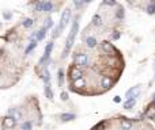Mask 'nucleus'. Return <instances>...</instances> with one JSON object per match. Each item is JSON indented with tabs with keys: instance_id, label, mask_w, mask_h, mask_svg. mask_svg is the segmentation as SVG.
Segmentation results:
<instances>
[{
	"instance_id": "4be33fe9",
	"label": "nucleus",
	"mask_w": 155,
	"mask_h": 130,
	"mask_svg": "<svg viewBox=\"0 0 155 130\" xmlns=\"http://www.w3.org/2000/svg\"><path fill=\"white\" fill-rule=\"evenodd\" d=\"M44 4H45V2H37L34 6V10L37 11V12H42L44 11Z\"/></svg>"
},
{
	"instance_id": "bb28decb",
	"label": "nucleus",
	"mask_w": 155,
	"mask_h": 130,
	"mask_svg": "<svg viewBox=\"0 0 155 130\" xmlns=\"http://www.w3.org/2000/svg\"><path fill=\"white\" fill-rule=\"evenodd\" d=\"M60 34H61V30L59 29V26H57V27H54V29H53V34H52V37H53V38H57Z\"/></svg>"
},
{
	"instance_id": "a878e982",
	"label": "nucleus",
	"mask_w": 155,
	"mask_h": 130,
	"mask_svg": "<svg viewBox=\"0 0 155 130\" xmlns=\"http://www.w3.org/2000/svg\"><path fill=\"white\" fill-rule=\"evenodd\" d=\"M31 127H33L31 122H25V123H22V130H31Z\"/></svg>"
},
{
	"instance_id": "a211bd4d",
	"label": "nucleus",
	"mask_w": 155,
	"mask_h": 130,
	"mask_svg": "<svg viewBox=\"0 0 155 130\" xmlns=\"http://www.w3.org/2000/svg\"><path fill=\"white\" fill-rule=\"evenodd\" d=\"M35 48H37V41L34 39V41H31V42H30V45L26 48V50H25V54H29V53L31 52V50H33V49H35Z\"/></svg>"
},
{
	"instance_id": "4c0bfd02",
	"label": "nucleus",
	"mask_w": 155,
	"mask_h": 130,
	"mask_svg": "<svg viewBox=\"0 0 155 130\" xmlns=\"http://www.w3.org/2000/svg\"><path fill=\"white\" fill-rule=\"evenodd\" d=\"M154 102H155V99H154Z\"/></svg>"
},
{
	"instance_id": "72a5a7b5",
	"label": "nucleus",
	"mask_w": 155,
	"mask_h": 130,
	"mask_svg": "<svg viewBox=\"0 0 155 130\" xmlns=\"http://www.w3.org/2000/svg\"><path fill=\"white\" fill-rule=\"evenodd\" d=\"M3 15H4V19H11V18H12V15H11L10 12H4Z\"/></svg>"
},
{
	"instance_id": "f03ea898",
	"label": "nucleus",
	"mask_w": 155,
	"mask_h": 130,
	"mask_svg": "<svg viewBox=\"0 0 155 130\" xmlns=\"http://www.w3.org/2000/svg\"><path fill=\"white\" fill-rule=\"evenodd\" d=\"M69 18H71V11L67 8V10H64V12L61 14V18H60V23H59V29H60L61 31L65 29V25L68 23V21H69Z\"/></svg>"
},
{
	"instance_id": "473e14b6",
	"label": "nucleus",
	"mask_w": 155,
	"mask_h": 130,
	"mask_svg": "<svg viewBox=\"0 0 155 130\" xmlns=\"http://www.w3.org/2000/svg\"><path fill=\"white\" fill-rule=\"evenodd\" d=\"M61 100H67V99H68V94H67V92H64V91H63L61 92Z\"/></svg>"
},
{
	"instance_id": "f257e3e1",
	"label": "nucleus",
	"mask_w": 155,
	"mask_h": 130,
	"mask_svg": "<svg viewBox=\"0 0 155 130\" xmlns=\"http://www.w3.org/2000/svg\"><path fill=\"white\" fill-rule=\"evenodd\" d=\"M78 30H79V22H78V18H76V19L72 22V26H71L68 38L65 39V46H64V50H63V54H61L63 58H65L67 54L71 52V49H72L74 42H75V37H76V34H78Z\"/></svg>"
},
{
	"instance_id": "412c9836",
	"label": "nucleus",
	"mask_w": 155,
	"mask_h": 130,
	"mask_svg": "<svg viewBox=\"0 0 155 130\" xmlns=\"http://www.w3.org/2000/svg\"><path fill=\"white\" fill-rule=\"evenodd\" d=\"M52 10H53V3L45 2V4H44V11H45V12H52Z\"/></svg>"
},
{
	"instance_id": "c9c22d12",
	"label": "nucleus",
	"mask_w": 155,
	"mask_h": 130,
	"mask_svg": "<svg viewBox=\"0 0 155 130\" xmlns=\"http://www.w3.org/2000/svg\"><path fill=\"white\" fill-rule=\"evenodd\" d=\"M114 102H116V103H120V102H121V98H120V96H114Z\"/></svg>"
},
{
	"instance_id": "9d476101",
	"label": "nucleus",
	"mask_w": 155,
	"mask_h": 130,
	"mask_svg": "<svg viewBox=\"0 0 155 130\" xmlns=\"http://www.w3.org/2000/svg\"><path fill=\"white\" fill-rule=\"evenodd\" d=\"M101 46H102V49H103V52H106V53H110L113 50V46H112V43H110L109 41H103L101 43Z\"/></svg>"
},
{
	"instance_id": "2eb2a0df",
	"label": "nucleus",
	"mask_w": 155,
	"mask_h": 130,
	"mask_svg": "<svg viewBox=\"0 0 155 130\" xmlns=\"http://www.w3.org/2000/svg\"><path fill=\"white\" fill-rule=\"evenodd\" d=\"M75 118H76V115L75 114H69V113H65V114H61V119L67 122V121H74Z\"/></svg>"
},
{
	"instance_id": "39448f33",
	"label": "nucleus",
	"mask_w": 155,
	"mask_h": 130,
	"mask_svg": "<svg viewBox=\"0 0 155 130\" xmlns=\"http://www.w3.org/2000/svg\"><path fill=\"white\" fill-rule=\"evenodd\" d=\"M52 49H53V42H49V43H48V45H46V48H45V52H44V56L41 57V60H39V64H44V62H46L48 60H49Z\"/></svg>"
},
{
	"instance_id": "aec40b11",
	"label": "nucleus",
	"mask_w": 155,
	"mask_h": 130,
	"mask_svg": "<svg viewBox=\"0 0 155 130\" xmlns=\"http://www.w3.org/2000/svg\"><path fill=\"white\" fill-rule=\"evenodd\" d=\"M84 85H86V81L83 80V77L72 83V87H75V88H76V87H78V88H80V87H84Z\"/></svg>"
},
{
	"instance_id": "6ab92c4d",
	"label": "nucleus",
	"mask_w": 155,
	"mask_h": 130,
	"mask_svg": "<svg viewBox=\"0 0 155 130\" xmlns=\"http://www.w3.org/2000/svg\"><path fill=\"white\" fill-rule=\"evenodd\" d=\"M22 25H23V27H26V29H29V27H31L34 25V19H31V18H27V19H25V21L22 22Z\"/></svg>"
},
{
	"instance_id": "1a4fd4ad",
	"label": "nucleus",
	"mask_w": 155,
	"mask_h": 130,
	"mask_svg": "<svg viewBox=\"0 0 155 130\" xmlns=\"http://www.w3.org/2000/svg\"><path fill=\"white\" fill-rule=\"evenodd\" d=\"M135 104H136V98H131L124 103V108L125 110H132L135 107Z\"/></svg>"
},
{
	"instance_id": "7ed1b4c3",
	"label": "nucleus",
	"mask_w": 155,
	"mask_h": 130,
	"mask_svg": "<svg viewBox=\"0 0 155 130\" xmlns=\"http://www.w3.org/2000/svg\"><path fill=\"white\" fill-rule=\"evenodd\" d=\"M75 64L78 66H87L89 64V57L84 53H79L78 56H75Z\"/></svg>"
},
{
	"instance_id": "dca6fc26",
	"label": "nucleus",
	"mask_w": 155,
	"mask_h": 130,
	"mask_svg": "<svg viewBox=\"0 0 155 130\" xmlns=\"http://www.w3.org/2000/svg\"><path fill=\"white\" fill-rule=\"evenodd\" d=\"M146 117L147 118H148V119H155V106H154V107H150L148 108V111H147L146 113Z\"/></svg>"
},
{
	"instance_id": "9b49d317",
	"label": "nucleus",
	"mask_w": 155,
	"mask_h": 130,
	"mask_svg": "<svg viewBox=\"0 0 155 130\" xmlns=\"http://www.w3.org/2000/svg\"><path fill=\"white\" fill-rule=\"evenodd\" d=\"M131 127H132V122L128 121L126 118H122V121H121V129L122 130H131Z\"/></svg>"
},
{
	"instance_id": "c85d7f7f",
	"label": "nucleus",
	"mask_w": 155,
	"mask_h": 130,
	"mask_svg": "<svg viewBox=\"0 0 155 130\" xmlns=\"http://www.w3.org/2000/svg\"><path fill=\"white\" fill-rule=\"evenodd\" d=\"M147 12H148L150 15H152L155 12V6L154 4H148V6H147Z\"/></svg>"
},
{
	"instance_id": "20e7f679",
	"label": "nucleus",
	"mask_w": 155,
	"mask_h": 130,
	"mask_svg": "<svg viewBox=\"0 0 155 130\" xmlns=\"http://www.w3.org/2000/svg\"><path fill=\"white\" fill-rule=\"evenodd\" d=\"M17 118L12 117V115H7L4 119H3V125H4V127L7 129H12L15 127V125H17Z\"/></svg>"
},
{
	"instance_id": "b1692460",
	"label": "nucleus",
	"mask_w": 155,
	"mask_h": 130,
	"mask_svg": "<svg viewBox=\"0 0 155 130\" xmlns=\"http://www.w3.org/2000/svg\"><path fill=\"white\" fill-rule=\"evenodd\" d=\"M44 81H45V84H50V75L48 69H45V73H44Z\"/></svg>"
},
{
	"instance_id": "cd10ccee",
	"label": "nucleus",
	"mask_w": 155,
	"mask_h": 130,
	"mask_svg": "<svg viewBox=\"0 0 155 130\" xmlns=\"http://www.w3.org/2000/svg\"><path fill=\"white\" fill-rule=\"evenodd\" d=\"M103 129H105V122H101V123H98L97 126H94V127L93 129H91V130H103Z\"/></svg>"
},
{
	"instance_id": "e433bc0d",
	"label": "nucleus",
	"mask_w": 155,
	"mask_h": 130,
	"mask_svg": "<svg viewBox=\"0 0 155 130\" xmlns=\"http://www.w3.org/2000/svg\"><path fill=\"white\" fill-rule=\"evenodd\" d=\"M91 2H93V0H84V3H86V4H87V3H91Z\"/></svg>"
},
{
	"instance_id": "ddd939ff",
	"label": "nucleus",
	"mask_w": 155,
	"mask_h": 130,
	"mask_svg": "<svg viewBox=\"0 0 155 130\" xmlns=\"http://www.w3.org/2000/svg\"><path fill=\"white\" fill-rule=\"evenodd\" d=\"M44 89H45V96L48 98L49 100L53 99V92H52V88H50V84H45L44 87Z\"/></svg>"
},
{
	"instance_id": "423d86ee",
	"label": "nucleus",
	"mask_w": 155,
	"mask_h": 130,
	"mask_svg": "<svg viewBox=\"0 0 155 130\" xmlns=\"http://www.w3.org/2000/svg\"><path fill=\"white\" fill-rule=\"evenodd\" d=\"M82 76H83V73H82V70L79 69L78 66L69 69V77H71L72 81H76V80H79V79H82Z\"/></svg>"
},
{
	"instance_id": "f3484780",
	"label": "nucleus",
	"mask_w": 155,
	"mask_h": 130,
	"mask_svg": "<svg viewBox=\"0 0 155 130\" xmlns=\"http://www.w3.org/2000/svg\"><path fill=\"white\" fill-rule=\"evenodd\" d=\"M45 35H46V29H45V27L39 29V31H37V41L44 39V38H45Z\"/></svg>"
},
{
	"instance_id": "6e6552de",
	"label": "nucleus",
	"mask_w": 155,
	"mask_h": 130,
	"mask_svg": "<svg viewBox=\"0 0 155 130\" xmlns=\"http://www.w3.org/2000/svg\"><path fill=\"white\" fill-rule=\"evenodd\" d=\"M101 85L105 89H108V88H112V85H113V81H112V79H110L109 76H103L102 77V80H101Z\"/></svg>"
},
{
	"instance_id": "7c9ffc66",
	"label": "nucleus",
	"mask_w": 155,
	"mask_h": 130,
	"mask_svg": "<svg viewBox=\"0 0 155 130\" xmlns=\"http://www.w3.org/2000/svg\"><path fill=\"white\" fill-rule=\"evenodd\" d=\"M103 4H106V6H116L117 4V2L116 0H103Z\"/></svg>"
},
{
	"instance_id": "2f4dec72",
	"label": "nucleus",
	"mask_w": 155,
	"mask_h": 130,
	"mask_svg": "<svg viewBox=\"0 0 155 130\" xmlns=\"http://www.w3.org/2000/svg\"><path fill=\"white\" fill-rule=\"evenodd\" d=\"M52 26H53V21H52V19L49 18V19H48V21H46V23H45V25H44V27H45V29L48 30V29H50Z\"/></svg>"
},
{
	"instance_id": "5701e85b",
	"label": "nucleus",
	"mask_w": 155,
	"mask_h": 130,
	"mask_svg": "<svg viewBox=\"0 0 155 130\" xmlns=\"http://www.w3.org/2000/svg\"><path fill=\"white\" fill-rule=\"evenodd\" d=\"M63 83H64V70L60 69L59 70V85H63Z\"/></svg>"
},
{
	"instance_id": "393cba45",
	"label": "nucleus",
	"mask_w": 155,
	"mask_h": 130,
	"mask_svg": "<svg viewBox=\"0 0 155 130\" xmlns=\"http://www.w3.org/2000/svg\"><path fill=\"white\" fill-rule=\"evenodd\" d=\"M74 4H75V7H76V8H82V7L84 6L86 3H84V0H74Z\"/></svg>"
},
{
	"instance_id": "4468645a",
	"label": "nucleus",
	"mask_w": 155,
	"mask_h": 130,
	"mask_svg": "<svg viewBox=\"0 0 155 130\" xmlns=\"http://www.w3.org/2000/svg\"><path fill=\"white\" fill-rule=\"evenodd\" d=\"M91 22H93V25H94L95 27L102 26V18L99 16L98 14H95V15H94V16H93V19H91Z\"/></svg>"
},
{
	"instance_id": "f704fd0d",
	"label": "nucleus",
	"mask_w": 155,
	"mask_h": 130,
	"mask_svg": "<svg viewBox=\"0 0 155 130\" xmlns=\"http://www.w3.org/2000/svg\"><path fill=\"white\" fill-rule=\"evenodd\" d=\"M120 38V33L118 31H114V34H113V39H118Z\"/></svg>"
},
{
	"instance_id": "0eeeda50",
	"label": "nucleus",
	"mask_w": 155,
	"mask_h": 130,
	"mask_svg": "<svg viewBox=\"0 0 155 130\" xmlns=\"http://www.w3.org/2000/svg\"><path fill=\"white\" fill-rule=\"evenodd\" d=\"M139 92H140V85H135V87H132V88H129L128 91H126V98L128 99H131V98H136L137 95H139Z\"/></svg>"
},
{
	"instance_id": "c756f323",
	"label": "nucleus",
	"mask_w": 155,
	"mask_h": 130,
	"mask_svg": "<svg viewBox=\"0 0 155 130\" xmlns=\"http://www.w3.org/2000/svg\"><path fill=\"white\" fill-rule=\"evenodd\" d=\"M124 10H122V8H120V10H118L117 11V14H116V16H117V19H124Z\"/></svg>"
},
{
	"instance_id": "f8f14e48",
	"label": "nucleus",
	"mask_w": 155,
	"mask_h": 130,
	"mask_svg": "<svg viewBox=\"0 0 155 130\" xmlns=\"http://www.w3.org/2000/svg\"><path fill=\"white\" fill-rule=\"evenodd\" d=\"M86 45H87V48L89 49H93L97 46V39H95L94 37H89L86 39Z\"/></svg>"
}]
</instances>
